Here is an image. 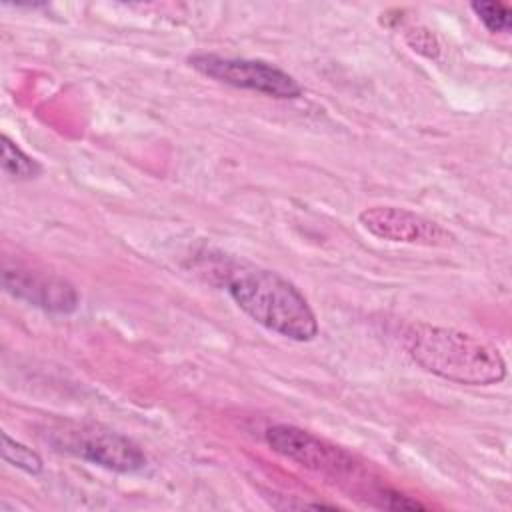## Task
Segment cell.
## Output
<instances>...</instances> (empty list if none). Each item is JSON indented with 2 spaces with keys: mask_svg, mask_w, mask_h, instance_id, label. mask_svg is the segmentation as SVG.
Segmentation results:
<instances>
[{
  "mask_svg": "<svg viewBox=\"0 0 512 512\" xmlns=\"http://www.w3.org/2000/svg\"><path fill=\"white\" fill-rule=\"evenodd\" d=\"M472 12L492 34H506L512 28V10L504 2L476 0L470 4Z\"/></svg>",
  "mask_w": 512,
  "mask_h": 512,
  "instance_id": "cell-9",
  "label": "cell"
},
{
  "mask_svg": "<svg viewBox=\"0 0 512 512\" xmlns=\"http://www.w3.org/2000/svg\"><path fill=\"white\" fill-rule=\"evenodd\" d=\"M66 452L120 474H134L146 466V456L130 438L100 426H80L64 432Z\"/></svg>",
  "mask_w": 512,
  "mask_h": 512,
  "instance_id": "cell-5",
  "label": "cell"
},
{
  "mask_svg": "<svg viewBox=\"0 0 512 512\" xmlns=\"http://www.w3.org/2000/svg\"><path fill=\"white\" fill-rule=\"evenodd\" d=\"M2 284L14 298L52 314H72L78 308L76 288L68 280L50 272L6 266L2 272Z\"/></svg>",
  "mask_w": 512,
  "mask_h": 512,
  "instance_id": "cell-7",
  "label": "cell"
},
{
  "mask_svg": "<svg viewBox=\"0 0 512 512\" xmlns=\"http://www.w3.org/2000/svg\"><path fill=\"white\" fill-rule=\"evenodd\" d=\"M264 438L280 456L324 476L346 478L358 472V464L346 450L298 426L274 424L264 432Z\"/></svg>",
  "mask_w": 512,
  "mask_h": 512,
  "instance_id": "cell-4",
  "label": "cell"
},
{
  "mask_svg": "<svg viewBox=\"0 0 512 512\" xmlns=\"http://www.w3.org/2000/svg\"><path fill=\"white\" fill-rule=\"evenodd\" d=\"M188 62L202 76L234 88L282 100L298 98L302 94V86L292 74L264 60L230 58L220 54H194L188 58Z\"/></svg>",
  "mask_w": 512,
  "mask_h": 512,
  "instance_id": "cell-3",
  "label": "cell"
},
{
  "mask_svg": "<svg viewBox=\"0 0 512 512\" xmlns=\"http://www.w3.org/2000/svg\"><path fill=\"white\" fill-rule=\"evenodd\" d=\"M360 224L376 238L386 242L446 246L452 236L440 224L398 206H370L358 214Z\"/></svg>",
  "mask_w": 512,
  "mask_h": 512,
  "instance_id": "cell-6",
  "label": "cell"
},
{
  "mask_svg": "<svg viewBox=\"0 0 512 512\" xmlns=\"http://www.w3.org/2000/svg\"><path fill=\"white\" fill-rule=\"evenodd\" d=\"M2 170L12 178H34L40 174V164L2 134Z\"/></svg>",
  "mask_w": 512,
  "mask_h": 512,
  "instance_id": "cell-8",
  "label": "cell"
},
{
  "mask_svg": "<svg viewBox=\"0 0 512 512\" xmlns=\"http://www.w3.org/2000/svg\"><path fill=\"white\" fill-rule=\"evenodd\" d=\"M404 346L420 368L456 384L490 386L506 376V362L492 344L454 328L414 324Z\"/></svg>",
  "mask_w": 512,
  "mask_h": 512,
  "instance_id": "cell-1",
  "label": "cell"
},
{
  "mask_svg": "<svg viewBox=\"0 0 512 512\" xmlns=\"http://www.w3.org/2000/svg\"><path fill=\"white\" fill-rule=\"evenodd\" d=\"M2 458L10 466H16L28 474L42 472V458L26 444L10 438L6 432H2Z\"/></svg>",
  "mask_w": 512,
  "mask_h": 512,
  "instance_id": "cell-10",
  "label": "cell"
},
{
  "mask_svg": "<svg viewBox=\"0 0 512 512\" xmlns=\"http://www.w3.org/2000/svg\"><path fill=\"white\" fill-rule=\"evenodd\" d=\"M404 40H406V44L414 50V52H418V54H422V56H426V58H438V54H440V42H438V38L432 34V30H428V28H424V26H416V28H408L406 30V34H404Z\"/></svg>",
  "mask_w": 512,
  "mask_h": 512,
  "instance_id": "cell-11",
  "label": "cell"
},
{
  "mask_svg": "<svg viewBox=\"0 0 512 512\" xmlns=\"http://www.w3.org/2000/svg\"><path fill=\"white\" fill-rule=\"evenodd\" d=\"M228 294L256 324L296 342L314 340L318 320L304 294L274 270H242L228 280Z\"/></svg>",
  "mask_w": 512,
  "mask_h": 512,
  "instance_id": "cell-2",
  "label": "cell"
}]
</instances>
